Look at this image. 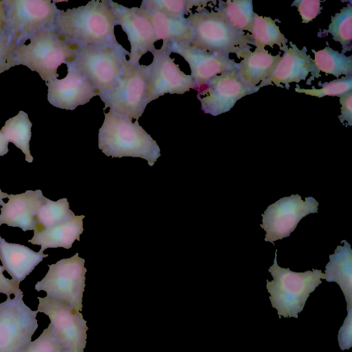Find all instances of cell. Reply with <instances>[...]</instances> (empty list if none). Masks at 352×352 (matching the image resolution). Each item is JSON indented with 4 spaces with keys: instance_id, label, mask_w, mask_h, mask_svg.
Masks as SVG:
<instances>
[{
    "instance_id": "obj_36",
    "label": "cell",
    "mask_w": 352,
    "mask_h": 352,
    "mask_svg": "<svg viewBox=\"0 0 352 352\" xmlns=\"http://www.w3.org/2000/svg\"><path fill=\"white\" fill-rule=\"evenodd\" d=\"M352 310L347 311L343 324L340 328L338 340L342 350L349 349L352 345Z\"/></svg>"
},
{
    "instance_id": "obj_3",
    "label": "cell",
    "mask_w": 352,
    "mask_h": 352,
    "mask_svg": "<svg viewBox=\"0 0 352 352\" xmlns=\"http://www.w3.org/2000/svg\"><path fill=\"white\" fill-rule=\"evenodd\" d=\"M29 40V44L17 46L10 67L26 66L36 72L45 83L58 77V67L73 62L79 49L65 41L55 27L40 30Z\"/></svg>"
},
{
    "instance_id": "obj_5",
    "label": "cell",
    "mask_w": 352,
    "mask_h": 352,
    "mask_svg": "<svg viewBox=\"0 0 352 352\" xmlns=\"http://www.w3.org/2000/svg\"><path fill=\"white\" fill-rule=\"evenodd\" d=\"M193 30V39L190 45L199 50L230 55L241 54L250 50L253 44L250 34L234 28L223 13L204 8L187 17Z\"/></svg>"
},
{
    "instance_id": "obj_9",
    "label": "cell",
    "mask_w": 352,
    "mask_h": 352,
    "mask_svg": "<svg viewBox=\"0 0 352 352\" xmlns=\"http://www.w3.org/2000/svg\"><path fill=\"white\" fill-rule=\"evenodd\" d=\"M7 32L17 45L25 44L36 33L55 27L60 10L55 1L5 0Z\"/></svg>"
},
{
    "instance_id": "obj_21",
    "label": "cell",
    "mask_w": 352,
    "mask_h": 352,
    "mask_svg": "<svg viewBox=\"0 0 352 352\" xmlns=\"http://www.w3.org/2000/svg\"><path fill=\"white\" fill-rule=\"evenodd\" d=\"M48 254L36 252L25 245L8 243L0 236V259L12 279L20 283Z\"/></svg>"
},
{
    "instance_id": "obj_42",
    "label": "cell",
    "mask_w": 352,
    "mask_h": 352,
    "mask_svg": "<svg viewBox=\"0 0 352 352\" xmlns=\"http://www.w3.org/2000/svg\"><path fill=\"white\" fill-rule=\"evenodd\" d=\"M60 352H70V351H68V350H67V349H64V350H63V351H60Z\"/></svg>"
},
{
    "instance_id": "obj_34",
    "label": "cell",
    "mask_w": 352,
    "mask_h": 352,
    "mask_svg": "<svg viewBox=\"0 0 352 352\" xmlns=\"http://www.w3.org/2000/svg\"><path fill=\"white\" fill-rule=\"evenodd\" d=\"M17 46L7 32H0V74L10 68L9 63Z\"/></svg>"
},
{
    "instance_id": "obj_10",
    "label": "cell",
    "mask_w": 352,
    "mask_h": 352,
    "mask_svg": "<svg viewBox=\"0 0 352 352\" xmlns=\"http://www.w3.org/2000/svg\"><path fill=\"white\" fill-rule=\"evenodd\" d=\"M19 289L13 298L7 296L0 303V352H21L38 328V311L28 307Z\"/></svg>"
},
{
    "instance_id": "obj_2",
    "label": "cell",
    "mask_w": 352,
    "mask_h": 352,
    "mask_svg": "<svg viewBox=\"0 0 352 352\" xmlns=\"http://www.w3.org/2000/svg\"><path fill=\"white\" fill-rule=\"evenodd\" d=\"M98 148L107 156L133 157L146 160L149 166L160 156V149L151 136L139 124L111 111L104 113L98 131Z\"/></svg>"
},
{
    "instance_id": "obj_4",
    "label": "cell",
    "mask_w": 352,
    "mask_h": 352,
    "mask_svg": "<svg viewBox=\"0 0 352 352\" xmlns=\"http://www.w3.org/2000/svg\"><path fill=\"white\" fill-rule=\"evenodd\" d=\"M277 250L273 265L268 269L273 280H267L266 287L270 294L272 306L277 310L279 318H298L310 294L322 283L324 274L313 269L305 272H295L283 268L277 263Z\"/></svg>"
},
{
    "instance_id": "obj_14",
    "label": "cell",
    "mask_w": 352,
    "mask_h": 352,
    "mask_svg": "<svg viewBox=\"0 0 352 352\" xmlns=\"http://www.w3.org/2000/svg\"><path fill=\"white\" fill-rule=\"evenodd\" d=\"M153 59L147 83V103L166 94H184L195 89L193 79L184 74L170 55L168 43H162L160 49L151 52Z\"/></svg>"
},
{
    "instance_id": "obj_31",
    "label": "cell",
    "mask_w": 352,
    "mask_h": 352,
    "mask_svg": "<svg viewBox=\"0 0 352 352\" xmlns=\"http://www.w3.org/2000/svg\"><path fill=\"white\" fill-rule=\"evenodd\" d=\"M208 2L192 0H144L141 6L172 18L182 19L193 6H206Z\"/></svg>"
},
{
    "instance_id": "obj_29",
    "label": "cell",
    "mask_w": 352,
    "mask_h": 352,
    "mask_svg": "<svg viewBox=\"0 0 352 352\" xmlns=\"http://www.w3.org/2000/svg\"><path fill=\"white\" fill-rule=\"evenodd\" d=\"M217 8L223 13L234 28L250 32L255 13L251 0L220 1Z\"/></svg>"
},
{
    "instance_id": "obj_6",
    "label": "cell",
    "mask_w": 352,
    "mask_h": 352,
    "mask_svg": "<svg viewBox=\"0 0 352 352\" xmlns=\"http://www.w3.org/2000/svg\"><path fill=\"white\" fill-rule=\"evenodd\" d=\"M129 54V52L116 41L79 48L73 62L88 78L102 99L116 86L123 72L126 56Z\"/></svg>"
},
{
    "instance_id": "obj_15",
    "label": "cell",
    "mask_w": 352,
    "mask_h": 352,
    "mask_svg": "<svg viewBox=\"0 0 352 352\" xmlns=\"http://www.w3.org/2000/svg\"><path fill=\"white\" fill-rule=\"evenodd\" d=\"M168 44L171 53L180 55L188 63L197 91L213 77L236 68V63L230 55L196 49L189 43Z\"/></svg>"
},
{
    "instance_id": "obj_32",
    "label": "cell",
    "mask_w": 352,
    "mask_h": 352,
    "mask_svg": "<svg viewBox=\"0 0 352 352\" xmlns=\"http://www.w3.org/2000/svg\"><path fill=\"white\" fill-rule=\"evenodd\" d=\"M350 91H352V76H344L329 82H324L320 89H303L299 87L295 88L296 92L318 98L326 96L340 97Z\"/></svg>"
},
{
    "instance_id": "obj_26",
    "label": "cell",
    "mask_w": 352,
    "mask_h": 352,
    "mask_svg": "<svg viewBox=\"0 0 352 352\" xmlns=\"http://www.w3.org/2000/svg\"><path fill=\"white\" fill-rule=\"evenodd\" d=\"M250 33L253 39V45L258 50H263L266 45L273 47L277 45L283 50L287 45V39L281 33L275 21L270 17L254 13Z\"/></svg>"
},
{
    "instance_id": "obj_33",
    "label": "cell",
    "mask_w": 352,
    "mask_h": 352,
    "mask_svg": "<svg viewBox=\"0 0 352 352\" xmlns=\"http://www.w3.org/2000/svg\"><path fill=\"white\" fill-rule=\"evenodd\" d=\"M64 349L50 324L38 338L29 342L21 352H60Z\"/></svg>"
},
{
    "instance_id": "obj_25",
    "label": "cell",
    "mask_w": 352,
    "mask_h": 352,
    "mask_svg": "<svg viewBox=\"0 0 352 352\" xmlns=\"http://www.w3.org/2000/svg\"><path fill=\"white\" fill-rule=\"evenodd\" d=\"M32 125L28 114L23 111H19L16 116L9 118L5 122L0 131L5 135L9 142L13 143L22 151L25 155L26 162L29 163H32L34 160L30 151Z\"/></svg>"
},
{
    "instance_id": "obj_1",
    "label": "cell",
    "mask_w": 352,
    "mask_h": 352,
    "mask_svg": "<svg viewBox=\"0 0 352 352\" xmlns=\"http://www.w3.org/2000/svg\"><path fill=\"white\" fill-rule=\"evenodd\" d=\"M116 19L111 1H91L86 5L60 10L55 29L67 42L78 48L117 41Z\"/></svg>"
},
{
    "instance_id": "obj_8",
    "label": "cell",
    "mask_w": 352,
    "mask_h": 352,
    "mask_svg": "<svg viewBox=\"0 0 352 352\" xmlns=\"http://www.w3.org/2000/svg\"><path fill=\"white\" fill-rule=\"evenodd\" d=\"M84 265L85 259L78 253L48 265L47 273L35 285V289L44 291L46 296L64 302L80 312L87 272Z\"/></svg>"
},
{
    "instance_id": "obj_20",
    "label": "cell",
    "mask_w": 352,
    "mask_h": 352,
    "mask_svg": "<svg viewBox=\"0 0 352 352\" xmlns=\"http://www.w3.org/2000/svg\"><path fill=\"white\" fill-rule=\"evenodd\" d=\"M241 60L236 63V70L243 83L259 88L265 84L272 75L278 63L280 54L272 55L268 51L256 50L254 52L247 50L240 56Z\"/></svg>"
},
{
    "instance_id": "obj_40",
    "label": "cell",
    "mask_w": 352,
    "mask_h": 352,
    "mask_svg": "<svg viewBox=\"0 0 352 352\" xmlns=\"http://www.w3.org/2000/svg\"><path fill=\"white\" fill-rule=\"evenodd\" d=\"M8 142L5 135L0 131V157L6 155L8 152Z\"/></svg>"
},
{
    "instance_id": "obj_18",
    "label": "cell",
    "mask_w": 352,
    "mask_h": 352,
    "mask_svg": "<svg viewBox=\"0 0 352 352\" xmlns=\"http://www.w3.org/2000/svg\"><path fill=\"white\" fill-rule=\"evenodd\" d=\"M8 201L1 208L0 226L18 227L23 231L34 230L36 215L45 197L41 190H27L18 195H8Z\"/></svg>"
},
{
    "instance_id": "obj_37",
    "label": "cell",
    "mask_w": 352,
    "mask_h": 352,
    "mask_svg": "<svg viewBox=\"0 0 352 352\" xmlns=\"http://www.w3.org/2000/svg\"><path fill=\"white\" fill-rule=\"evenodd\" d=\"M341 104L340 115L338 116L342 123L344 122L349 126L352 125V91H350L340 97Z\"/></svg>"
},
{
    "instance_id": "obj_27",
    "label": "cell",
    "mask_w": 352,
    "mask_h": 352,
    "mask_svg": "<svg viewBox=\"0 0 352 352\" xmlns=\"http://www.w3.org/2000/svg\"><path fill=\"white\" fill-rule=\"evenodd\" d=\"M314 63L316 70L336 78L342 75L352 76V56L340 53L329 46L318 51H314Z\"/></svg>"
},
{
    "instance_id": "obj_7",
    "label": "cell",
    "mask_w": 352,
    "mask_h": 352,
    "mask_svg": "<svg viewBox=\"0 0 352 352\" xmlns=\"http://www.w3.org/2000/svg\"><path fill=\"white\" fill-rule=\"evenodd\" d=\"M151 70L148 65L126 60L122 74L115 88L101 100L109 111L131 120H138L147 103V83Z\"/></svg>"
},
{
    "instance_id": "obj_30",
    "label": "cell",
    "mask_w": 352,
    "mask_h": 352,
    "mask_svg": "<svg viewBox=\"0 0 352 352\" xmlns=\"http://www.w3.org/2000/svg\"><path fill=\"white\" fill-rule=\"evenodd\" d=\"M330 34L334 41L342 45V53L351 50L352 46V5L348 4L340 12L331 18L328 29L324 30Z\"/></svg>"
},
{
    "instance_id": "obj_19",
    "label": "cell",
    "mask_w": 352,
    "mask_h": 352,
    "mask_svg": "<svg viewBox=\"0 0 352 352\" xmlns=\"http://www.w3.org/2000/svg\"><path fill=\"white\" fill-rule=\"evenodd\" d=\"M283 50L284 53L265 86L272 83L278 85L299 82L305 80L311 72L317 76L314 60L307 54L305 47L300 50L290 42V47L286 45Z\"/></svg>"
},
{
    "instance_id": "obj_16",
    "label": "cell",
    "mask_w": 352,
    "mask_h": 352,
    "mask_svg": "<svg viewBox=\"0 0 352 352\" xmlns=\"http://www.w3.org/2000/svg\"><path fill=\"white\" fill-rule=\"evenodd\" d=\"M67 74L62 79L56 78L45 85L48 87L47 100L54 107L74 110L84 105L98 96L97 91L88 80L75 66L67 63Z\"/></svg>"
},
{
    "instance_id": "obj_11",
    "label": "cell",
    "mask_w": 352,
    "mask_h": 352,
    "mask_svg": "<svg viewBox=\"0 0 352 352\" xmlns=\"http://www.w3.org/2000/svg\"><path fill=\"white\" fill-rule=\"evenodd\" d=\"M318 201L312 197L303 201L298 194L279 199L262 214L260 226L266 234L265 241L274 245L275 241L287 237L300 221L310 213L318 212Z\"/></svg>"
},
{
    "instance_id": "obj_35",
    "label": "cell",
    "mask_w": 352,
    "mask_h": 352,
    "mask_svg": "<svg viewBox=\"0 0 352 352\" xmlns=\"http://www.w3.org/2000/svg\"><path fill=\"white\" fill-rule=\"evenodd\" d=\"M298 11L304 23L314 19L321 12V1L318 0H296L292 3Z\"/></svg>"
},
{
    "instance_id": "obj_24",
    "label": "cell",
    "mask_w": 352,
    "mask_h": 352,
    "mask_svg": "<svg viewBox=\"0 0 352 352\" xmlns=\"http://www.w3.org/2000/svg\"><path fill=\"white\" fill-rule=\"evenodd\" d=\"M325 266L324 279L338 283L344 296L347 311L352 310V250L350 244L342 240Z\"/></svg>"
},
{
    "instance_id": "obj_22",
    "label": "cell",
    "mask_w": 352,
    "mask_h": 352,
    "mask_svg": "<svg viewBox=\"0 0 352 352\" xmlns=\"http://www.w3.org/2000/svg\"><path fill=\"white\" fill-rule=\"evenodd\" d=\"M84 217V215H75L54 227L34 229V235L28 242L41 245V250L43 251L49 248L60 247L69 249L76 240L80 241V235L83 232Z\"/></svg>"
},
{
    "instance_id": "obj_23",
    "label": "cell",
    "mask_w": 352,
    "mask_h": 352,
    "mask_svg": "<svg viewBox=\"0 0 352 352\" xmlns=\"http://www.w3.org/2000/svg\"><path fill=\"white\" fill-rule=\"evenodd\" d=\"M141 13L151 23L156 41L163 43H190L193 30L187 18L175 19L140 6Z\"/></svg>"
},
{
    "instance_id": "obj_13",
    "label": "cell",
    "mask_w": 352,
    "mask_h": 352,
    "mask_svg": "<svg viewBox=\"0 0 352 352\" xmlns=\"http://www.w3.org/2000/svg\"><path fill=\"white\" fill-rule=\"evenodd\" d=\"M259 89L243 83L234 68L210 79L197 91V98L205 113L217 116L229 111L238 100Z\"/></svg>"
},
{
    "instance_id": "obj_12",
    "label": "cell",
    "mask_w": 352,
    "mask_h": 352,
    "mask_svg": "<svg viewBox=\"0 0 352 352\" xmlns=\"http://www.w3.org/2000/svg\"><path fill=\"white\" fill-rule=\"evenodd\" d=\"M38 312L48 316L53 333L70 352H83L87 342V322L80 312L51 297H37Z\"/></svg>"
},
{
    "instance_id": "obj_41",
    "label": "cell",
    "mask_w": 352,
    "mask_h": 352,
    "mask_svg": "<svg viewBox=\"0 0 352 352\" xmlns=\"http://www.w3.org/2000/svg\"><path fill=\"white\" fill-rule=\"evenodd\" d=\"M8 194L2 192L0 188V206H2L3 205L4 201H3V199L4 198L8 197Z\"/></svg>"
},
{
    "instance_id": "obj_28",
    "label": "cell",
    "mask_w": 352,
    "mask_h": 352,
    "mask_svg": "<svg viewBox=\"0 0 352 352\" xmlns=\"http://www.w3.org/2000/svg\"><path fill=\"white\" fill-rule=\"evenodd\" d=\"M74 216V213L69 209L67 198L52 201L45 197L37 211L36 225L34 229L50 228L72 219Z\"/></svg>"
},
{
    "instance_id": "obj_17",
    "label": "cell",
    "mask_w": 352,
    "mask_h": 352,
    "mask_svg": "<svg viewBox=\"0 0 352 352\" xmlns=\"http://www.w3.org/2000/svg\"><path fill=\"white\" fill-rule=\"evenodd\" d=\"M111 5L116 25L122 27L131 45L129 62L138 64L145 54L155 49L154 44L157 41L153 26L139 8H127L112 1Z\"/></svg>"
},
{
    "instance_id": "obj_39",
    "label": "cell",
    "mask_w": 352,
    "mask_h": 352,
    "mask_svg": "<svg viewBox=\"0 0 352 352\" xmlns=\"http://www.w3.org/2000/svg\"><path fill=\"white\" fill-rule=\"evenodd\" d=\"M7 32V16L5 2L0 0V32Z\"/></svg>"
},
{
    "instance_id": "obj_38",
    "label": "cell",
    "mask_w": 352,
    "mask_h": 352,
    "mask_svg": "<svg viewBox=\"0 0 352 352\" xmlns=\"http://www.w3.org/2000/svg\"><path fill=\"white\" fill-rule=\"evenodd\" d=\"M4 268L0 265V293L10 296L11 294L15 295L19 289V283L9 279L4 276L3 272Z\"/></svg>"
}]
</instances>
